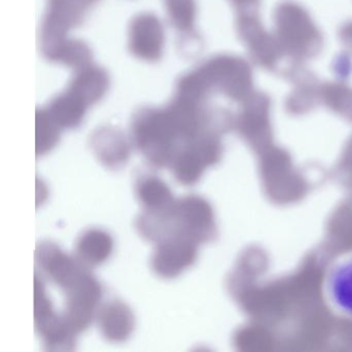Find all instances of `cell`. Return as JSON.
I'll use <instances>...</instances> for the list:
<instances>
[{
	"label": "cell",
	"instance_id": "6da1fadb",
	"mask_svg": "<svg viewBox=\"0 0 352 352\" xmlns=\"http://www.w3.org/2000/svg\"><path fill=\"white\" fill-rule=\"evenodd\" d=\"M211 226L209 204L195 195L175 199L170 207L162 211H143L135 220L140 236L155 244L174 236L189 239L199 244L209 238Z\"/></svg>",
	"mask_w": 352,
	"mask_h": 352
},
{
	"label": "cell",
	"instance_id": "7a4b0ae2",
	"mask_svg": "<svg viewBox=\"0 0 352 352\" xmlns=\"http://www.w3.org/2000/svg\"><path fill=\"white\" fill-rule=\"evenodd\" d=\"M131 137L135 147L153 168L170 166L182 146L180 135L166 107L138 111L131 122Z\"/></svg>",
	"mask_w": 352,
	"mask_h": 352
},
{
	"label": "cell",
	"instance_id": "3957f363",
	"mask_svg": "<svg viewBox=\"0 0 352 352\" xmlns=\"http://www.w3.org/2000/svg\"><path fill=\"white\" fill-rule=\"evenodd\" d=\"M100 0H48L41 32L42 52L67 40L69 30L80 25L86 12Z\"/></svg>",
	"mask_w": 352,
	"mask_h": 352
},
{
	"label": "cell",
	"instance_id": "277c9868",
	"mask_svg": "<svg viewBox=\"0 0 352 352\" xmlns=\"http://www.w3.org/2000/svg\"><path fill=\"white\" fill-rule=\"evenodd\" d=\"M215 156V143L203 135L181 147L170 166L177 182L192 186L201 178L204 168L213 162Z\"/></svg>",
	"mask_w": 352,
	"mask_h": 352
},
{
	"label": "cell",
	"instance_id": "5b68a950",
	"mask_svg": "<svg viewBox=\"0 0 352 352\" xmlns=\"http://www.w3.org/2000/svg\"><path fill=\"white\" fill-rule=\"evenodd\" d=\"M197 256V244L193 241L179 236L166 239L156 244L151 258L152 271L158 277L173 279L191 267Z\"/></svg>",
	"mask_w": 352,
	"mask_h": 352
},
{
	"label": "cell",
	"instance_id": "8992f818",
	"mask_svg": "<svg viewBox=\"0 0 352 352\" xmlns=\"http://www.w3.org/2000/svg\"><path fill=\"white\" fill-rule=\"evenodd\" d=\"M164 26L156 16L142 14L131 21L129 32V48L141 60L155 63L164 52Z\"/></svg>",
	"mask_w": 352,
	"mask_h": 352
},
{
	"label": "cell",
	"instance_id": "52a82bcc",
	"mask_svg": "<svg viewBox=\"0 0 352 352\" xmlns=\"http://www.w3.org/2000/svg\"><path fill=\"white\" fill-rule=\"evenodd\" d=\"M96 319L102 337L113 343L126 341L135 329L133 310L120 300H109L100 305Z\"/></svg>",
	"mask_w": 352,
	"mask_h": 352
},
{
	"label": "cell",
	"instance_id": "ba28073f",
	"mask_svg": "<svg viewBox=\"0 0 352 352\" xmlns=\"http://www.w3.org/2000/svg\"><path fill=\"white\" fill-rule=\"evenodd\" d=\"M90 146L98 162L111 170L122 168L131 156L129 140L114 127H102L94 131Z\"/></svg>",
	"mask_w": 352,
	"mask_h": 352
},
{
	"label": "cell",
	"instance_id": "9c48e42d",
	"mask_svg": "<svg viewBox=\"0 0 352 352\" xmlns=\"http://www.w3.org/2000/svg\"><path fill=\"white\" fill-rule=\"evenodd\" d=\"M76 72L67 90L79 96L89 107L102 100L110 84L107 72L92 63Z\"/></svg>",
	"mask_w": 352,
	"mask_h": 352
},
{
	"label": "cell",
	"instance_id": "30bf717a",
	"mask_svg": "<svg viewBox=\"0 0 352 352\" xmlns=\"http://www.w3.org/2000/svg\"><path fill=\"white\" fill-rule=\"evenodd\" d=\"M114 248V242L109 232L98 228L85 230L79 236L76 245L77 257L84 265H102L111 256Z\"/></svg>",
	"mask_w": 352,
	"mask_h": 352
},
{
	"label": "cell",
	"instance_id": "8fae6325",
	"mask_svg": "<svg viewBox=\"0 0 352 352\" xmlns=\"http://www.w3.org/2000/svg\"><path fill=\"white\" fill-rule=\"evenodd\" d=\"M135 190L144 211H162L170 207L176 199L168 185L151 174L138 177Z\"/></svg>",
	"mask_w": 352,
	"mask_h": 352
},
{
	"label": "cell",
	"instance_id": "7c38bea8",
	"mask_svg": "<svg viewBox=\"0 0 352 352\" xmlns=\"http://www.w3.org/2000/svg\"><path fill=\"white\" fill-rule=\"evenodd\" d=\"M88 107L84 100L67 89V91L53 100L45 110L55 124L63 131L79 126Z\"/></svg>",
	"mask_w": 352,
	"mask_h": 352
},
{
	"label": "cell",
	"instance_id": "4fadbf2b",
	"mask_svg": "<svg viewBox=\"0 0 352 352\" xmlns=\"http://www.w3.org/2000/svg\"><path fill=\"white\" fill-rule=\"evenodd\" d=\"M47 59L63 63L76 71L92 63V53L85 43L80 41L65 40L52 48L44 51Z\"/></svg>",
	"mask_w": 352,
	"mask_h": 352
},
{
	"label": "cell",
	"instance_id": "5bb4252c",
	"mask_svg": "<svg viewBox=\"0 0 352 352\" xmlns=\"http://www.w3.org/2000/svg\"><path fill=\"white\" fill-rule=\"evenodd\" d=\"M329 294L338 309L352 315V258L344 261L331 272Z\"/></svg>",
	"mask_w": 352,
	"mask_h": 352
},
{
	"label": "cell",
	"instance_id": "9a60e30c",
	"mask_svg": "<svg viewBox=\"0 0 352 352\" xmlns=\"http://www.w3.org/2000/svg\"><path fill=\"white\" fill-rule=\"evenodd\" d=\"M36 156L45 155L58 144L61 129L50 118L45 108L36 111Z\"/></svg>",
	"mask_w": 352,
	"mask_h": 352
},
{
	"label": "cell",
	"instance_id": "2e32d148",
	"mask_svg": "<svg viewBox=\"0 0 352 352\" xmlns=\"http://www.w3.org/2000/svg\"><path fill=\"white\" fill-rule=\"evenodd\" d=\"M173 26L183 34H192L195 20V0H166Z\"/></svg>",
	"mask_w": 352,
	"mask_h": 352
}]
</instances>
